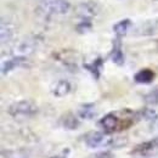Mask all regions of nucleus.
<instances>
[{
	"instance_id": "obj_20",
	"label": "nucleus",
	"mask_w": 158,
	"mask_h": 158,
	"mask_svg": "<svg viewBox=\"0 0 158 158\" xmlns=\"http://www.w3.org/2000/svg\"><path fill=\"white\" fill-rule=\"evenodd\" d=\"M152 143H153V147H155V148H158V136L152 140Z\"/></svg>"
},
{
	"instance_id": "obj_14",
	"label": "nucleus",
	"mask_w": 158,
	"mask_h": 158,
	"mask_svg": "<svg viewBox=\"0 0 158 158\" xmlns=\"http://www.w3.org/2000/svg\"><path fill=\"white\" fill-rule=\"evenodd\" d=\"M153 143H152V140L151 141H147V142H142L138 146H135L133 150H131V155H147L151 150H153Z\"/></svg>"
},
{
	"instance_id": "obj_17",
	"label": "nucleus",
	"mask_w": 158,
	"mask_h": 158,
	"mask_svg": "<svg viewBox=\"0 0 158 158\" xmlns=\"http://www.w3.org/2000/svg\"><path fill=\"white\" fill-rule=\"evenodd\" d=\"M138 117H141V118L146 119V120H155L157 118V114L151 108H143L141 112H140V116L138 114Z\"/></svg>"
},
{
	"instance_id": "obj_11",
	"label": "nucleus",
	"mask_w": 158,
	"mask_h": 158,
	"mask_svg": "<svg viewBox=\"0 0 158 158\" xmlns=\"http://www.w3.org/2000/svg\"><path fill=\"white\" fill-rule=\"evenodd\" d=\"M61 123H62V127L68 129V130H74V129H77L79 127V120L72 113L64 114L62 117V119H61Z\"/></svg>"
},
{
	"instance_id": "obj_18",
	"label": "nucleus",
	"mask_w": 158,
	"mask_h": 158,
	"mask_svg": "<svg viewBox=\"0 0 158 158\" xmlns=\"http://www.w3.org/2000/svg\"><path fill=\"white\" fill-rule=\"evenodd\" d=\"M91 28V22L90 21L84 20L83 22H80L78 26H77V31L79 33H85L86 31H89Z\"/></svg>"
},
{
	"instance_id": "obj_15",
	"label": "nucleus",
	"mask_w": 158,
	"mask_h": 158,
	"mask_svg": "<svg viewBox=\"0 0 158 158\" xmlns=\"http://www.w3.org/2000/svg\"><path fill=\"white\" fill-rule=\"evenodd\" d=\"M145 102L147 105H152V106L158 105V85L145 96Z\"/></svg>"
},
{
	"instance_id": "obj_5",
	"label": "nucleus",
	"mask_w": 158,
	"mask_h": 158,
	"mask_svg": "<svg viewBox=\"0 0 158 158\" xmlns=\"http://www.w3.org/2000/svg\"><path fill=\"white\" fill-rule=\"evenodd\" d=\"M99 5L96 2L93 1H86V2H81L77 7V12L78 16L81 17L83 20L90 21L93 17H95L99 14Z\"/></svg>"
},
{
	"instance_id": "obj_16",
	"label": "nucleus",
	"mask_w": 158,
	"mask_h": 158,
	"mask_svg": "<svg viewBox=\"0 0 158 158\" xmlns=\"http://www.w3.org/2000/svg\"><path fill=\"white\" fill-rule=\"evenodd\" d=\"M101 66H102V60L101 59H98L96 61H94L91 64H85V68H88L96 78H99L100 76V68H101Z\"/></svg>"
},
{
	"instance_id": "obj_3",
	"label": "nucleus",
	"mask_w": 158,
	"mask_h": 158,
	"mask_svg": "<svg viewBox=\"0 0 158 158\" xmlns=\"http://www.w3.org/2000/svg\"><path fill=\"white\" fill-rule=\"evenodd\" d=\"M38 112V107L35 106V103L27 101V100H22L17 101L15 103H12L9 107V113L15 117V118H26V117H32Z\"/></svg>"
},
{
	"instance_id": "obj_4",
	"label": "nucleus",
	"mask_w": 158,
	"mask_h": 158,
	"mask_svg": "<svg viewBox=\"0 0 158 158\" xmlns=\"http://www.w3.org/2000/svg\"><path fill=\"white\" fill-rule=\"evenodd\" d=\"M40 10L46 15H64L69 10L67 0H39Z\"/></svg>"
},
{
	"instance_id": "obj_2",
	"label": "nucleus",
	"mask_w": 158,
	"mask_h": 158,
	"mask_svg": "<svg viewBox=\"0 0 158 158\" xmlns=\"http://www.w3.org/2000/svg\"><path fill=\"white\" fill-rule=\"evenodd\" d=\"M118 142L123 146V145H125L127 139L112 138L110 134H107V133H100V131L89 133L85 136V143L90 148H99V147H106V146L117 147L116 143H118Z\"/></svg>"
},
{
	"instance_id": "obj_19",
	"label": "nucleus",
	"mask_w": 158,
	"mask_h": 158,
	"mask_svg": "<svg viewBox=\"0 0 158 158\" xmlns=\"http://www.w3.org/2000/svg\"><path fill=\"white\" fill-rule=\"evenodd\" d=\"M89 158H114L113 155L111 152H107V151H101V152H98V153H94L91 155Z\"/></svg>"
},
{
	"instance_id": "obj_9",
	"label": "nucleus",
	"mask_w": 158,
	"mask_h": 158,
	"mask_svg": "<svg viewBox=\"0 0 158 158\" xmlns=\"http://www.w3.org/2000/svg\"><path fill=\"white\" fill-rule=\"evenodd\" d=\"M111 59L118 66H122L124 63V55H123V51H122V48H120V43H119L118 39L113 43V49H112V52H111Z\"/></svg>"
},
{
	"instance_id": "obj_13",
	"label": "nucleus",
	"mask_w": 158,
	"mask_h": 158,
	"mask_svg": "<svg viewBox=\"0 0 158 158\" xmlns=\"http://www.w3.org/2000/svg\"><path fill=\"white\" fill-rule=\"evenodd\" d=\"M131 26V21L130 20H123V21H119L117 22L114 26H113V31L116 32V34L118 37H122V35H125L129 31Z\"/></svg>"
},
{
	"instance_id": "obj_8",
	"label": "nucleus",
	"mask_w": 158,
	"mask_h": 158,
	"mask_svg": "<svg viewBox=\"0 0 158 158\" xmlns=\"http://www.w3.org/2000/svg\"><path fill=\"white\" fill-rule=\"evenodd\" d=\"M69 91H71V84L67 80H59L54 85V89H52V94L55 96H57V98L66 96Z\"/></svg>"
},
{
	"instance_id": "obj_7",
	"label": "nucleus",
	"mask_w": 158,
	"mask_h": 158,
	"mask_svg": "<svg viewBox=\"0 0 158 158\" xmlns=\"http://www.w3.org/2000/svg\"><path fill=\"white\" fill-rule=\"evenodd\" d=\"M155 79V72L150 68H145L139 71L134 76V80L139 84H148Z\"/></svg>"
},
{
	"instance_id": "obj_6",
	"label": "nucleus",
	"mask_w": 158,
	"mask_h": 158,
	"mask_svg": "<svg viewBox=\"0 0 158 158\" xmlns=\"http://www.w3.org/2000/svg\"><path fill=\"white\" fill-rule=\"evenodd\" d=\"M26 61H27V60H26L24 56H15V57H12L11 60L5 61V62L2 63V66H1V73H2V74H7V73L11 72L12 69H15V68L22 66Z\"/></svg>"
},
{
	"instance_id": "obj_12",
	"label": "nucleus",
	"mask_w": 158,
	"mask_h": 158,
	"mask_svg": "<svg viewBox=\"0 0 158 158\" xmlns=\"http://www.w3.org/2000/svg\"><path fill=\"white\" fill-rule=\"evenodd\" d=\"M78 114L83 119H91L95 117V105L94 103H85L81 105L78 111Z\"/></svg>"
},
{
	"instance_id": "obj_10",
	"label": "nucleus",
	"mask_w": 158,
	"mask_h": 158,
	"mask_svg": "<svg viewBox=\"0 0 158 158\" xmlns=\"http://www.w3.org/2000/svg\"><path fill=\"white\" fill-rule=\"evenodd\" d=\"M14 33H15V29L12 24L9 22L1 21V43L5 44L9 40H11V38L14 37Z\"/></svg>"
},
{
	"instance_id": "obj_1",
	"label": "nucleus",
	"mask_w": 158,
	"mask_h": 158,
	"mask_svg": "<svg viewBox=\"0 0 158 158\" xmlns=\"http://www.w3.org/2000/svg\"><path fill=\"white\" fill-rule=\"evenodd\" d=\"M134 117H138L134 112L129 110H123L120 112L108 113L100 120V127L107 134H113L129 129L134 124Z\"/></svg>"
},
{
	"instance_id": "obj_21",
	"label": "nucleus",
	"mask_w": 158,
	"mask_h": 158,
	"mask_svg": "<svg viewBox=\"0 0 158 158\" xmlns=\"http://www.w3.org/2000/svg\"><path fill=\"white\" fill-rule=\"evenodd\" d=\"M156 43H157V46H158V40H157V41H156Z\"/></svg>"
}]
</instances>
